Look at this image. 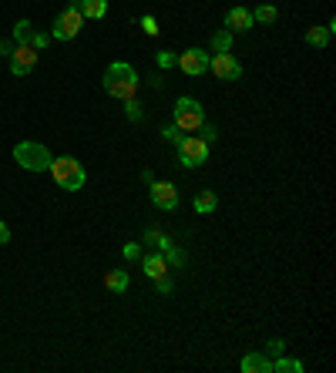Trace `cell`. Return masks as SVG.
Listing matches in <instances>:
<instances>
[{
	"instance_id": "obj_1",
	"label": "cell",
	"mask_w": 336,
	"mask_h": 373,
	"mask_svg": "<svg viewBox=\"0 0 336 373\" xmlns=\"http://www.w3.org/2000/svg\"><path fill=\"white\" fill-rule=\"evenodd\" d=\"M105 91L111 94V98H118V101H128V98H135V94H138V71L128 61L108 64V71H105Z\"/></svg>"
},
{
	"instance_id": "obj_2",
	"label": "cell",
	"mask_w": 336,
	"mask_h": 373,
	"mask_svg": "<svg viewBox=\"0 0 336 373\" xmlns=\"http://www.w3.org/2000/svg\"><path fill=\"white\" fill-rule=\"evenodd\" d=\"M47 171H51V178H54V182H58V188H64V192H77V188H84V182H88L84 165H81L75 155L54 158Z\"/></svg>"
},
{
	"instance_id": "obj_3",
	"label": "cell",
	"mask_w": 336,
	"mask_h": 373,
	"mask_svg": "<svg viewBox=\"0 0 336 373\" xmlns=\"http://www.w3.org/2000/svg\"><path fill=\"white\" fill-rule=\"evenodd\" d=\"M14 162L27 171H47L54 155L47 152V145H41V141H20V145H14Z\"/></svg>"
},
{
	"instance_id": "obj_4",
	"label": "cell",
	"mask_w": 336,
	"mask_h": 373,
	"mask_svg": "<svg viewBox=\"0 0 336 373\" xmlns=\"http://www.w3.org/2000/svg\"><path fill=\"white\" fill-rule=\"evenodd\" d=\"M172 124L179 131H199L202 124H205V108H202L195 98H179L175 111H172Z\"/></svg>"
},
{
	"instance_id": "obj_5",
	"label": "cell",
	"mask_w": 336,
	"mask_h": 373,
	"mask_svg": "<svg viewBox=\"0 0 336 373\" xmlns=\"http://www.w3.org/2000/svg\"><path fill=\"white\" fill-rule=\"evenodd\" d=\"M175 148H179V162H182L185 169H199V165L209 162V141L199 138V135H185V138H179Z\"/></svg>"
},
{
	"instance_id": "obj_6",
	"label": "cell",
	"mask_w": 336,
	"mask_h": 373,
	"mask_svg": "<svg viewBox=\"0 0 336 373\" xmlns=\"http://www.w3.org/2000/svg\"><path fill=\"white\" fill-rule=\"evenodd\" d=\"M81 24H84V14H81V7H67L64 14H58L51 37H54V41H75L77 34H81Z\"/></svg>"
},
{
	"instance_id": "obj_7",
	"label": "cell",
	"mask_w": 336,
	"mask_h": 373,
	"mask_svg": "<svg viewBox=\"0 0 336 373\" xmlns=\"http://www.w3.org/2000/svg\"><path fill=\"white\" fill-rule=\"evenodd\" d=\"M209 71H212L219 81H239L243 78V64L232 58V51L229 54H212V58H209Z\"/></svg>"
},
{
	"instance_id": "obj_8",
	"label": "cell",
	"mask_w": 336,
	"mask_h": 373,
	"mask_svg": "<svg viewBox=\"0 0 336 373\" xmlns=\"http://www.w3.org/2000/svg\"><path fill=\"white\" fill-rule=\"evenodd\" d=\"M7 61H11V74H14V78H27L34 71V64H37V51H34L31 44H17L14 54H11Z\"/></svg>"
},
{
	"instance_id": "obj_9",
	"label": "cell",
	"mask_w": 336,
	"mask_h": 373,
	"mask_svg": "<svg viewBox=\"0 0 336 373\" xmlns=\"http://www.w3.org/2000/svg\"><path fill=\"white\" fill-rule=\"evenodd\" d=\"M148 199H152L155 209L175 212V209H179V188L172 185V182H152V188H148Z\"/></svg>"
},
{
	"instance_id": "obj_10",
	"label": "cell",
	"mask_w": 336,
	"mask_h": 373,
	"mask_svg": "<svg viewBox=\"0 0 336 373\" xmlns=\"http://www.w3.org/2000/svg\"><path fill=\"white\" fill-rule=\"evenodd\" d=\"M179 67H182L188 78H199L209 71V51H202V47H188L185 54H179Z\"/></svg>"
},
{
	"instance_id": "obj_11",
	"label": "cell",
	"mask_w": 336,
	"mask_h": 373,
	"mask_svg": "<svg viewBox=\"0 0 336 373\" xmlns=\"http://www.w3.org/2000/svg\"><path fill=\"white\" fill-rule=\"evenodd\" d=\"M252 14L245 11V7H232L229 14H226V31H232V34H245V31H252Z\"/></svg>"
},
{
	"instance_id": "obj_12",
	"label": "cell",
	"mask_w": 336,
	"mask_h": 373,
	"mask_svg": "<svg viewBox=\"0 0 336 373\" xmlns=\"http://www.w3.org/2000/svg\"><path fill=\"white\" fill-rule=\"evenodd\" d=\"M141 269H145V276L148 280H162L168 276V263L162 252H148V256H141Z\"/></svg>"
},
{
	"instance_id": "obj_13",
	"label": "cell",
	"mask_w": 336,
	"mask_h": 373,
	"mask_svg": "<svg viewBox=\"0 0 336 373\" xmlns=\"http://www.w3.org/2000/svg\"><path fill=\"white\" fill-rule=\"evenodd\" d=\"M273 370V360L266 353H245L243 357V373H269Z\"/></svg>"
},
{
	"instance_id": "obj_14",
	"label": "cell",
	"mask_w": 336,
	"mask_h": 373,
	"mask_svg": "<svg viewBox=\"0 0 336 373\" xmlns=\"http://www.w3.org/2000/svg\"><path fill=\"white\" fill-rule=\"evenodd\" d=\"M105 286L111 289V293H128V286H131L128 269H111V273L105 276Z\"/></svg>"
},
{
	"instance_id": "obj_15",
	"label": "cell",
	"mask_w": 336,
	"mask_h": 373,
	"mask_svg": "<svg viewBox=\"0 0 336 373\" xmlns=\"http://www.w3.org/2000/svg\"><path fill=\"white\" fill-rule=\"evenodd\" d=\"M215 205H219V195H215V192H209V188H202L199 195H195V212H199V216L215 212Z\"/></svg>"
},
{
	"instance_id": "obj_16",
	"label": "cell",
	"mask_w": 336,
	"mask_h": 373,
	"mask_svg": "<svg viewBox=\"0 0 336 373\" xmlns=\"http://www.w3.org/2000/svg\"><path fill=\"white\" fill-rule=\"evenodd\" d=\"M77 7H81V14L91 17V20H101L108 14V0H81Z\"/></svg>"
},
{
	"instance_id": "obj_17",
	"label": "cell",
	"mask_w": 336,
	"mask_h": 373,
	"mask_svg": "<svg viewBox=\"0 0 336 373\" xmlns=\"http://www.w3.org/2000/svg\"><path fill=\"white\" fill-rule=\"evenodd\" d=\"M232 51V31H215L212 34V54H229Z\"/></svg>"
},
{
	"instance_id": "obj_18",
	"label": "cell",
	"mask_w": 336,
	"mask_h": 373,
	"mask_svg": "<svg viewBox=\"0 0 336 373\" xmlns=\"http://www.w3.org/2000/svg\"><path fill=\"white\" fill-rule=\"evenodd\" d=\"M252 14V20H259V24H276V17H279V11H276L273 4H259L256 11H249Z\"/></svg>"
},
{
	"instance_id": "obj_19",
	"label": "cell",
	"mask_w": 336,
	"mask_h": 373,
	"mask_svg": "<svg viewBox=\"0 0 336 373\" xmlns=\"http://www.w3.org/2000/svg\"><path fill=\"white\" fill-rule=\"evenodd\" d=\"M306 44L309 47H326L330 44V31H326V27H309V31H306Z\"/></svg>"
},
{
	"instance_id": "obj_20",
	"label": "cell",
	"mask_w": 336,
	"mask_h": 373,
	"mask_svg": "<svg viewBox=\"0 0 336 373\" xmlns=\"http://www.w3.org/2000/svg\"><path fill=\"white\" fill-rule=\"evenodd\" d=\"M273 370H276V373H303V363H299V360L283 357V353H279V360L273 363Z\"/></svg>"
},
{
	"instance_id": "obj_21",
	"label": "cell",
	"mask_w": 336,
	"mask_h": 373,
	"mask_svg": "<svg viewBox=\"0 0 336 373\" xmlns=\"http://www.w3.org/2000/svg\"><path fill=\"white\" fill-rule=\"evenodd\" d=\"M31 34H34L31 20H17V24H14V44H27V41H31Z\"/></svg>"
},
{
	"instance_id": "obj_22",
	"label": "cell",
	"mask_w": 336,
	"mask_h": 373,
	"mask_svg": "<svg viewBox=\"0 0 336 373\" xmlns=\"http://www.w3.org/2000/svg\"><path fill=\"white\" fill-rule=\"evenodd\" d=\"M145 242H148V246H155L158 252H165V249L172 246V242H168V235L158 233V229H148V233H145Z\"/></svg>"
},
{
	"instance_id": "obj_23",
	"label": "cell",
	"mask_w": 336,
	"mask_h": 373,
	"mask_svg": "<svg viewBox=\"0 0 336 373\" xmlns=\"http://www.w3.org/2000/svg\"><path fill=\"white\" fill-rule=\"evenodd\" d=\"M162 256H165V263H168V269H172V266H175V269H179V266H185V252L182 249H175V246H168L165 252H162Z\"/></svg>"
},
{
	"instance_id": "obj_24",
	"label": "cell",
	"mask_w": 336,
	"mask_h": 373,
	"mask_svg": "<svg viewBox=\"0 0 336 373\" xmlns=\"http://www.w3.org/2000/svg\"><path fill=\"white\" fill-rule=\"evenodd\" d=\"M124 114H128V122H141V118H145V111H141V105H138L135 98L124 101Z\"/></svg>"
},
{
	"instance_id": "obj_25",
	"label": "cell",
	"mask_w": 336,
	"mask_h": 373,
	"mask_svg": "<svg viewBox=\"0 0 336 373\" xmlns=\"http://www.w3.org/2000/svg\"><path fill=\"white\" fill-rule=\"evenodd\" d=\"M158 67H179V54H172V51H158Z\"/></svg>"
},
{
	"instance_id": "obj_26",
	"label": "cell",
	"mask_w": 336,
	"mask_h": 373,
	"mask_svg": "<svg viewBox=\"0 0 336 373\" xmlns=\"http://www.w3.org/2000/svg\"><path fill=\"white\" fill-rule=\"evenodd\" d=\"M27 44H31L34 51H37V54H41V51H44V47H47V34L34 31V34H31V41H27Z\"/></svg>"
},
{
	"instance_id": "obj_27",
	"label": "cell",
	"mask_w": 336,
	"mask_h": 373,
	"mask_svg": "<svg viewBox=\"0 0 336 373\" xmlns=\"http://www.w3.org/2000/svg\"><path fill=\"white\" fill-rule=\"evenodd\" d=\"M122 256L128 263H131V259H141V246H138V242H128V246L122 249Z\"/></svg>"
},
{
	"instance_id": "obj_28",
	"label": "cell",
	"mask_w": 336,
	"mask_h": 373,
	"mask_svg": "<svg viewBox=\"0 0 336 373\" xmlns=\"http://www.w3.org/2000/svg\"><path fill=\"white\" fill-rule=\"evenodd\" d=\"M141 31L148 34V37H155L158 34V20L155 17H141Z\"/></svg>"
},
{
	"instance_id": "obj_29",
	"label": "cell",
	"mask_w": 336,
	"mask_h": 373,
	"mask_svg": "<svg viewBox=\"0 0 336 373\" xmlns=\"http://www.w3.org/2000/svg\"><path fill=\"white\" fill-rule=\"evenodd\" d=\"M162 138H165V141H172V145H175V141L182 138V131H179V128H175V124H168L165 131H162Z\"/></svg>"
},
{
	"instance_id": "obj_30",
	"label": "cell",
	"mask_w": 336,
	"mask_h": 373,
	"mask_svg": "<svg viewBox=\"0 0 336 373\" xmlns=\"http://www.w3.org/2000/svg\"><path fill=\"white\" fill-rule=\"evenodd\" d=\"M155 286H158V293H172V289H175V282L168 280V276H162V280H155Z\"/></svg>"
},
{
	"instance_id": "obj_31",
	"label": "cell",
	"mask_w": 336,
	"mask_h": 373,
	"mask_svg": "<svg viewBox=\"0 0 336 373\" xmlns=\"http://www.w3.org/2000/svg\"><path fill=\"white\" fill-rule=\"evenodd\" d=\"M283 346H286L283 340H269V343H266V353H273V357H279V353H283Z\"/></svg>"
},
{
	"instance_id": "obj_32",
	"label": "cell",
	"mask_w": 336,
	"mask_h": 373,
	"mask_svg": "<svg viewBox=\"0 0 336 373\" xmlns=\"http://www.w3.org/2000/svg\"><path fill=\"white\" fill-rule=\"evenodd\" d=\"M199 131H202L199 138H205V141H209V145H212V141H215V128H212V124H202Z\"/></svg>"
},
{
	"instance_id": "obj_33",
	"label": "cell",
	"mask_w": 336,
	"mask_h": 373,
	"mask_svg": "<svg viewBox=\"0 0 336 373\" xmlns=\"http://www.w3.org/2000/svg\"><path fill=\"white\" fill-rule=\"evenodd\" d=\"M14 41H0V58H11V54H14Z\"/></svg>"
},
{
	"instance_id": "obj_34",
	"label": "cell",
	"mask_w": 336,
	"mask_h": 373,
	"mask_svg": "<svg viewBox=\"0 0 336 373\" xmlns=\"http://www.w3.org/2000/svg\"><path fill=\"white\" fill-rule=\"evenodd\" d=\"M11 242V229H7V222H0V246H7Z\"/></svg>"
}]
</instances>
